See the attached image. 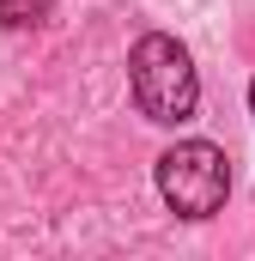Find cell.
<instances>
[{"mask_svg":"<svg viewBox=\"0 0 255 261\" xmlns=\"http://www.w3.org/2000/svg\"><path fill=\"white\" fill-rule=\"evenodd\" d=\"M128 79H134V103L146 122L158 128H176L194 122V103H200V73H194L189 49L164 31H146L128 55Z\"/></svg>","mask_w":255,"mask_h":261,"instance_id":"6da1fadb","label":"cell"},{"mask_svg":"<svg viewBox=\"0 0 255 261\" xmlns=\"http://www.w3.org/2000/svg\"><path fill=\"white\" fill-rule=\"evenodd\" d=\"M158 195L176 219H213L231 195V158L213 140H176L158 152Z\"/></svg>","mask_w":255,"mask_h":261,"instance_id":"7a4b0ae2","label":"cell"},{"mask_svg":"<svg viewBox=\"0 0 255 261\" xmlns=\"http://www.w3.org/2000/svg\"><path fill=\"white\" fill-rule=\"evenodd\" d=\"M55 12V0H0V24L6 31H24V24H43Z\"/></svg>","mask_w":255,"mask_h":261,"instance_id":"3957f363","label":"cell"},{"mask_svg":"<svg viewBox=\"0 0 255 261\" xmlns=\"http://www.w3.org/2000/svg\"><path fill=\"white\" fill-rule=\"evenodd\" d=\"M249 103H255V85H249Z\"/></svg>","mask_w":255,"mask_h":261,"instance_id":"277c9868","label":"cell"}]
</instances>
